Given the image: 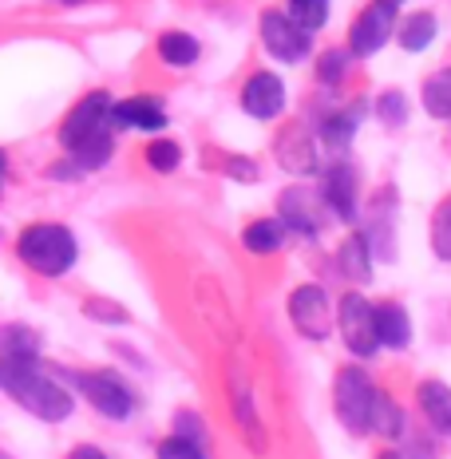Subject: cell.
Instances as JSON below:
<instances>
[{"label": "cell", "instance_id": "cell-34", "mask_svg": "<svg viewBox=\"0 0 451 459\" xmlns=\"http://www.w3.org/2000/svg\"><path fill=\"white\" fill-rule=\"evenodd\" d=\"M0 459H13V455H8V452H0Z\"/></svg>", "mask_w": 451, "mask_h": 459}, {"label": "cell", "instance_id": "cell-5", "mask_svg": "<svg viewBox=\"0 0 451 459\" xmlns=\"http://www.w3.org/2000/svg\"><path fill=\"white\" fill-rule=\"evenodd\" d=\"M75 388L83 392V396L91 400L95 412H103L108 420H127L131 408H135V396H131V388L123 385L115 372L100 368V372H75Z\"/></svg>", "mask_w": 451, "mask_h": 459}, {"label": "cell", "instance_id": "cell-14", "mask_svg": "<svg viewBox=\"0 0 451 459\" xmlns=\"http://www.w3.org/2000/svg\"><path fill=\"white\" fill-rule=\"evenodd\" d=\"M277 162L293 175H313L317 170V147L309 139V131L301 127H285L282 139H277Z\"/></svg>", "mask_w": 451, "mask_h": 459}, {"label": "cell", "instance_id": "cell-19", "mask_svg": "<svg viewBox=\"0 0 451 459\" xmlns=\"http://www.w3.org/2000/svg\"><path fill=\"white\" fill-rule=\"evenodd\" d=\"M282 242H285L282 218H257V222L246 226V246L254 254H273V250H282Z\"/></svg>", "mask_w": 451, "mask_h": 459}, {"label": "cell", "instance_id": "cell-2", "mask_svg": "<svg viewBox=\"0 0 451 459\" xmlns=\"http://www.w3.org/2000/svg\"><path fill=\"white\" fill-rule=\"evenodd\" d=\"M60 143L72 151V159L80 167H103L115 151V135H111V95L108 91H91L68 111L60 127Z\"/></svg>", "mask_w": 451, "mask_h": 459}, {"label": "cell", "instance_id": "cell-1", "mask_svg": "<svg viewBox=\"0 0 451 459\" xmlns=\"http://www.w3.org/2000/svg\"><path fill=\"white\" fill-rule=\"evenodd\" d=\"M0 388L44 424H60L72 416V392L36 365V352H0Z\"/></svg>", "mask_w": 451, "mask_h": 459}, {"label": "cell", "instance_id": "cell-32", "mask_svg": "<svg viewBox=\"0 0 451 459\" xmlns=\"http://www.w3.org/2000/svg\"><path fill=\"white\" fill-rule=\"evenodd\" d=\"M380 459H400V455H396V452H384V455H380Z\"/></svg>", "mask_w": 451, "mask_h": 459}, {"label": "cell", "instance_id": "cell-28", "mask_svg": "<svg viewBox=\"0 0 451 459\" xmlns=\"http://www.w3.org/2000/svg\"><path fill=\"white\" fill-rule=\"evenodd\" d=\"M159 459H206V452H203V444H195V439L167 436L159 444Z\"/></svg>", "mask_w": 451, "mask_h": 459}, {"label": "cell", "instance_id": "cell-30", "mask_svg": "<svg viewBox=\"0 0 451 459\" xmlns=\"http://www.w3.org/2000/svg\"><path fill=\"white\" fill-rule=\"evenodd\" d=\"M380 115H384V123H404V115H408L404 95H400V91L384 95V100H380Z\"/></svg>", "mask_w": 451, "mask_h": 459}, {"label": "cell", "instance_id": "cell-21", "mask_svg": "<svg viewBox=\"0 0 451 459\" xmlns=\"http://www.w3.org/2000/svg\"><path fill=\"white\" fill-rule=\"evenodd\" d=\"M159 56L175 68H186V64L198 60V40L190 32H162L159 36Z\"/></svg>", "mask_w": 451, "mask_h": 459}, {"label": "cell", "instance_id": "cell-26", "mask_svg": "<svg viewBox=\"0 0 451 459\" xmlns=\"http://www.w3.org/2000/svg\"><path fill=\"white\" fill-rule=\"evenodd\" d=\"M431 246H436V254L444 257V262H451V198L436 210V218H431Z\"/></svg>", "mask_w": 451, "mask_h": 459}, {"label": "cell", "instance_id": "cell-23", "mask_svg": "<svg viewBox=\"0 0 451 459\" xmlns=\"http://www.w3.org/2000/svg\"><path fill=\"white\" fill-rule=\"evenodd\" d=\"M400 428H404V412H400V404L392 396H380L377 392V404H372V428L369 432H380L384 439L400 436Z\"/></svg>", "mask_w": 451, "mask_h": 459}, {"label": "cell", "instance_id": "cell-24", "mask_svg": "<svg viewBox=\"0 0 451 459\" xmlns=\"http://www.w3.org/2000/svg\"><path fill=\"white\" fill-rule=\"evenodd\" d=\"M290 21L301 32H317L329 21V0H290Z\"/></svg>", "mask_w": 451, "mask_h": 459}, {"label": "cell", "instance_id": "cell-27", "mask_svg": "<svg viewBox=\"0 0 451 459\" xmlns=\"http://www.w3.org/2000/svg\"><path fill=\"white\" fill-rule=\"evenodd\" d=\"M360 111H364V108H349V111L333 115V119L325 123V139H329V143H337V147H344V143L352 139V131H357Z\"/></svg>", "mask_w": 451, "mask_h": 459}, {"label": "cell", "instance_id": "cell-8", "mask_svg": "<svg viewBox=\"0 0 451 459\" xmlns=\"http://www.w3.org/2000/svg\"><path fill=\"white\" fill-rule=\"evenodd\" d=\"M337 325H341V337H344V344H349L352 357H372V352L380 349L377 325H372V305L364 301L360 293H344L341 298Z\"/></svg>", "mask_w": 451, "mask_h": 459}, {"label": "cell", "instance_id": "cell-13", "mask_svg": "<svg viewBox=\"0 0 451 459\" xmlns=\"http://www.w3.org/2000/svg\"><path fill=\"white\" fill-rule=\"evenodd\" d=\"M325 203L344 222L357 218V175H352L349 162H333L329 167V175H325Z\"/></svg>", "mask_w": 451, "mask_h": 459}, {"label": "cell", "instance_id": "cell-29", "mask_svg": "<svg viewBox=\"0 0 451 459\" xmlns=\"http://www.w3.org/2000/svg\"><path fill=\"white\" fill-rule=\"evenodd\" d=\"M317 75H321L325 83H337L344 75V52H325L321 56V68H317Z\"/></svg>", "mask_w": 451, "mask_h": 459}, {"label": "cell", "instance_id": "cell-16", "mask_svg": "<svg viewBox=\"0 0 451 459\" xmlns=\"http://www.w3.org/2000/svg\"><path fill=\"white\" fill-rule=\"evenodd\" d=\"M420 408H424L428 424L436 428V432L451 436V388L444 380H424V385H420Z\"/></svg>", "mask_w": 451, "mask_h": 459}, {"label": "cell", "instance_id": "cell-18", "mask_svg": "<svg viewBox=\"0 0 451 459\" xmlns=\"http://www.w3.org/2000/svg\"><path fill=\"white\" fill-rule=\"evenodd\" d=\"M341 273L349 277L352 285H364L372 277V265H369V242L360 234H352L349 242L341 246Z\"/></svg>", "mask_w": 451, "mask_h": 459}, {"label": "cell", "instance_id": "cell-15", "mask_svg": "<svg viewBox=\"0 0 451 459\" xmlns=\"http://www.w3.org/2000/svg\"><path fill=\"white\" fill-rule=\"evenodd\" d=\"M372 325H377V341L388 344V349H404L412 341V321H408V309L396 301H380L372 305Z\"/></svg>", "mask_w": 451, "mask_h": 459}, {"label": "cell", "instance_id": "cell-25", "mask_svg": "<svg viewBox=\"0 0 451 459\" xmlns=\"http://www.w3.org/2000/svg\"><path fill=\"white\" fill-rule=\"evenodd\" d=\"M147 162L159 170V175H170V170H175L178 162H182L178 143H175V139H155V143L147 147Z\"/></svg>", "mask_w": 451, "mask_h": 459}, {"label": "cell", "instance_id": "cell-7", "mask_svg": "<svg viewBox=\"0 0 451 459\" xmlns=\"http://www.w3.org/2000/svg\"><path fill=\"white\" fill-rule=\"evenodd\" d=\"M290 317L297 333L309 341H325L333 333V305L321 285H297L290 293Z\"/></svg>", "mask_w": 451, "mask_h": 459}, {"label": "cell", "instance_id": "cell-17", "mask_svg": "<svg viewBox=\"0 0 451 459\" xmlns=\"http://www.w3.org/2000/svg\"><path fill=\"white\" fill-rule=\"evenodd\" d=\"M282 226L293 230V234H305V238L317 234L313 210H309V203H305L301 190H285V195H282Z\"/></svg>", "mask_w": 451, "mask_h": 459}, {"label": "cell", "instance_id": "cell-6", "mask_svg": "<svg viewBox=\"0 0 451 459\" xmlns=\"http://www.w3.org/2000/svg\"><path fill=\"white\" fill-rule=\"evenodd\" d=\"M396 8H400L396 0H372V4L364 8L349 32L352 56H377L380 48L392 40V32H396Z\"/></svg>", "mask_w": 451, "mask_h": 459}, {"label": "cell", "instance_id": "cell-3", "mask_svg": "<svg viewBox=\"0 0 451 459\" xmlns=\"http://www.w3.org/2000/svg\"><path fill=\"white\" fill-rule=\"evenodd\" d=\"M16 254H21V262L28 270L44 273V277H60L68 273L75 265V238L68 226L60 222H36L28 226L21 234V242H16Z\"/></svg>", "mask_w": 451, "mask_h": 459}, {"label": "cell", "instance_id": "cell-10", "mask_svg": "<svg viewBox=\"0 0 451 459\" xmlns=\"http://www.w3.org/2000/svg\"><path fill=\"white\" fill-rule=\"evenodd\" d=\"M242 108L254 115V119H273L285 108V83L277 80L273 72H257L254 80L246 83L242 91Z\"/></svg>", "mask_w": 451, "mask_h": 459}, {"label": "cell", "instance_id": "cell-4", "mask_svg": "<svg viewBox=\"0 0 451 459\" xmlns=\"http://www.w3.org/2000/svg\"><path fill=\"white\" fill-rule=\"evenodd\" d=\"M333 400H337V416L344 420L349 432H369L372 428V404H377V388L364 377V368L349 365L337 372V388H333Z\"/></svg>", "mask_w": 451, "mask_h": 459}, {"label": "cell", "instance_id": "cell-33", "mask_svg": "<svg viewBox=\"0 0 451 459\" xmlns=\"http://www.w3.org/2000/svg\"><path fill=\"white\" fill-rule=\"evenodd\" d=\"M0 175H4V155H0Z\"/></svg>", "mask_w": 451, "mask_h": 459}, {"label": "cell", "instance_id": "cell-9", "mask_svg": "<svg viewBox=\"0 0 451 459\" xmlns=\"http://www.w3.org/2000/svg\"><path fill=\"white\" fill-rule=\"evenodd\" d=\"M262 44L273 60L282 64H297L309 56V32H301L285 13H265L262 16Z\"/></svg>", "mask_w": 451, "mask_h": 459}, {"label": "cell", "instance_id": "cell-22", "mask_svg": "<svg viewBox=\"0 0 451 459\" xmlns=\"http://www.w3.org/2000/svg\"><path fill=\"white\" fill-rule=\"evenodd\" d=\"M424 108L436 119H451V68H439L431 80H424Z\"/></svg>", "mask_w": 451, "mask_h": 459}, {"label": "cell", "instance_id": "cell-12", "mask_svg": "<svg viewBox=\"0 0 451 459\" xmlns=\"http://www.w3.org/2000/svg\"><path fill=\"white\" fill-rule=\"evenodd\" d=\"M230 404H234V416H238V424H242L249 447L265 452V432H262V420H257V408H254V392H249L246 377L234 365H230Z\"/></svg>", "mask_w": 451, "mask_h": 459}, {"label": "cell", "instance_id": "cell-31", "mask_svg": "<svg viewBox=\"0 0 451 459\" xmlns=\"http://www.w3.org/2000/svg\"><path fill=\"white\" fill-rule=\"evenodd\" d=\"M68 459H108L100 452V447H91V444H83V447H75V452L68 455Z\"/></svg>", "mask_w": 451, "mask_h": 459}, {"label": "cell", "instance_id": "cell-20", "mask_svg": "<svg viewBox=\"0 0 451 459\" xmlns=\"http://www.w3.org/2000/svg\"><path fill=\"white\" fill-rule=\"evenodd\" d=\"M436 32H439L436 16L431 13H412V16H404V24H400V44H404L408 52H424V48L436 40Z\"/></svg>", "mask_w": 451, "mask_h": 459}, {"label": "cell", "instance_id": "cell-11", "mask_svg": "<svg viewBox=\"0 0 451 459\" xmlns=\"http://www.w3.org/2000/svg\"><path fill=\"white\" fill-rule=\"evenodd\" d=\"M111 123H119V127H139V131H162L167 127V111H162L159 95H135V100L111 103Z\"/></svg>", "mask_w": 451, "mask_h": 459}]
</instances>
